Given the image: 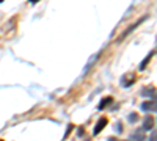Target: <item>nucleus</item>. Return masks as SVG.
<instances>
[{"label":"nucleus","instance_id":"f257e3e1","mask_svg":"<svg viewBox=\"0 0 157 141\" xmlns=\"http://www.w3.org/2000/svg\"><path fill=\"white\" fill-rule=\"evenodd\" d=\"M145 19H146V16H145V17H140V19H138V20H137V22H135L134 25H130V27H129V28H127V30H126V32H124V33H123V35H121V36H120V38H118V39H116V43H121V41H124L126 38H127V36H129L130 33H132V32H134V30H135V28H137L138 25H140V24H141L143 20H145Z\"/></svg>","mask_w":157,"mask_h":141},{"label":"nucleus","instance_id":"f03ea898","mask_svg":"<svg viewBox=\"0 0 157 141\" xmlns=\"http://www.w3.org/2000/svg\"><path fill=\"white\" fill-rule=\"evenodd\" d=\"M154 124H155L154 116H152V114H146L145 119H143V127H141V130H143V132L152 130V129H154Z\"/></svg>","mask_w":157,"mask_h":141},{"label":"nucleus","instance_id":"7ed1b4c3","mask_svg":"<svg viewBox=\"0 0 157 141\" xmlns=\"http://www.w3.org/2000/svg\"><path fill=\"white\" fill-rule=\"evenodd\" d=\"M134 82H135V74L134 72H127L121 77V85L124 88H129L130 85H134Z\"/></svg>","mask_w":157,"mask_h":141},{"label":"nucleus","instance_id":"20e7f679","mask_svg":"<svg viewBox=\"0 0 157 141\" xmlns=\"http://www.w3.org/2000/svg\"><path fill=\"white\" fill-rule=\"evenodd\" d=\"M157 94V93H155ZM141 110L143 111H157V96L154 100H149V102H143L141 104Z\"/></svg>","mask_w":157,"mask_h":141},{"label":"nucleus","instance_id":"39448f33","mask_svg":"<svg viewBox=\"0 0 157 141\" xmlns=\"http://www.w3.org/2000/svg\"><path fill=\"white\" fill-rule=\"evenodd\" d=\"M107 118H99V121H98V124L94 125V129H93V133L94 135H99L102 130H104V127H105L107 125Z\"/></svg>","mask_w":157,"mask_h":141},{"label":"nucleus","instance_id":"423d86ee","mask_svg":"<svg viewBox=\"0 0 157 141\" xmlns=\"http://www.w3.org/2000/svg\"><path fill=\"white\" fill-rule=\"evenodd\" d=\"M130 141H145V132L141 129L135 130L132 135H130Z\"/></svg>","mask_w":157,"mask_h":141},{"label":"nucleus","instance_id":"0eeeda50","mask_svg":"<svg viewBox=\"0 0 157 141\" xmlns=\"http://www.w3.org/2000/svg\"><path fill=\"white\" fill-rule=\"evenodd\" d=\"M155 93H157V89L154 86H148V88H143L141 96L143 97H152V96H155Z\"/></svg>","mask_w":157,"mask_h":141},{"label":"nucleus","instance_id":"6e6552de","mask_svg":"<svg viewBox=\"0 0 157 141\" xmlns=\"http://www.w3.org/2000/svg\"><path fill=\"white\" fill-rule=\"evenodd\" d=\"M112 102H113V97H112V96H109V97H104V99L101 100V104H99V107H98V108H99V110H104L107 105H110Z\"/></svg>","mask_w":157,"mask_h":141},{"label":"nucleus","instance_id":"1a4fd4ad","mask_svg":"<svg viewBox=\"0 0 157 141\" xmlns=\"http://www.w3.org/2000/svg\"><path fill=\"white\" fill-rule=\"evenodd\" d=\"M151 58H152V52L148 55V58H146V60H143V61H141V65H140V71H143V69H145V68L148 66V63H149V60H151Z\"/></svg>","mask_w":157,"mask_h":141},{"label":"nucleus","instance_id":"9d476101","mask_svg":"<svg viewBox=\"0 0 157 141\" xmlns=\"http://www.w3.org/2000/svg\"><path fill=\"white\" fill-rule=\"evenodd\" d=\"M127 119H129V122H137V121H138V114H137L135 111H132V113H129Z\"/></svg>","mask_w":157,"mask_h":141},{"label":"nucleus","instance_id":"9b49d317","mask_svg":"<svg viewBox=\"0 0 157 141\" xmlns=\"http://www.w3.org/2000/svg\"><path fill=\"white\" fill-rule=\"evenodd\" d=\"M115 130H116L118 133H121V132H123V124H121V122H116V125H115Z\"/></svg>","mask_w":157,"mask_h":141},{"label":"nucleus","instance_id":"f8f14e48","mask_svg":"<svg viewBox=\"0 0 157 141\" xmlns=\"http://www.w3.org/2000/svg\"><path fill=\"white\" fill-rule=\"evenodd\" d=\"M149 141H157V132H152V133H151Z\"/></svg>","mask_w":157,"mask_h":141},{"label":"nucleus","instance_id":"ddd939ff","mask_svg":"<svg viewBox=\"0 0 157 141\" xmlns=\"http://www.w3.org/2000/svg\"><path fill=\"white\" fill-rule=\"evenodd\" d=\"M107 141H120V139H116V138H113V136H110V138H107Z\"/></svg>","mask_w":157,"mask_h":141},{"label":"nucleus","instance_id":"4468645a","mask_svg":"<svg viewBox=\"0 0 157 141\" xmlns=\"http://www.w3.org/2000/svg\"><path fill=\"white\" fill-rule=\"evenodd\" d=\"M0 141H3V139H0Z\"/></svg>","mask_w":157,"mask_h":141}]
</instances>
